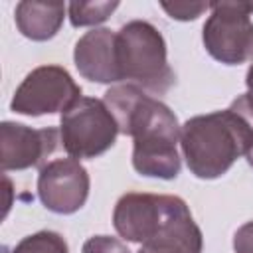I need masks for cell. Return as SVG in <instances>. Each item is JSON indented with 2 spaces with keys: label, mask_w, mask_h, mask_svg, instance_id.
<instances>
[{
  "label": "cell",
  "mask_w": 253,
  "mask_h": 253,
  "mask_svg": "<svg viewBox=\"0 0 253 253\" xmlns=\"http://www.w3.org/2000/svg\"><path fill=\"white\" fill-rule=\"evenodd\" d=\"M105 105L119 132L134 140L132 166L140 176L172 180L180 174L176 144L180 130L176 115L158 99L132 83H121L105 93Z\"/></svg>",
  "instance_id": "1"
},
{
  "label": "cell",
  "mask_w": 253,
  "mask_h": 253,
  "mask_svg": "<svg viewBox=\"0 0 253 253\" xmlns=\"http://www.w3.org/2000/svg\"><path fill=\"white\" fill-rule=\"evenodd\" d=\"M113 225L123 239L132 243L174 241L190 253H202V231L188 204L178 196L128 192L115 206Z\"/></svg>",
  "instance_id": "2"
},
{
  "label": "cell",
  "mask_w": 253,
  "mask_h": 253,
  "mask_svg": "<svg viewBox=\"0 0 253 253\" xmlns=\"http://www.w3.org/2000/svg\"><path fill=\"white\" fill-rule=\"evenodd\" d=\"M180 144L190 172L202 180H213L253 148V136L227 107L188 119L180 130Z\"/></svg>",
  "instance_id": "3"
},
{
  "label": "cell",
  "mask_w": 253,
  "mask_h": 253,
  "mask_svg": "<svg viewBox=\"0 0 253 253\" xmlns=\"http://www.w3.org/2000/svg\"><path fill=\"white\" fill-rule=\"evenodd\" d=\"M117 65L121 81L154 95L166 93L176 81L162 34L144 20H132L117 32Z\"/></svg>",
  "instance_id": "4"
},
{
  "label": "cell",
  "mask_w": 253,
  "mask_h": 253,
  "mask_svg": "<svg viewBox=\"0 0 253 253\" xmlns=\"http://www.w3.org/2000/svg\"><path fill=\"white\" fill-rule=\"evenodd\" d=\"M117 134V121L101 99L81 97L61 115L59 138L71 158H95L107 152Z\"/></svg>",
  "instance_id": "5"
},
{
  "label": "cell",
  "mask_w": 253,
  "mask_h": 253,
  "mask_svg": "<svg viewBox=\"0 0 253 253\" xmlns=\"http://www.w3.org/2000/svg\"><path fill=\"white\" fill-rule=\"evenodd\" d=\"M210 8L211 14L202 32L206 51L225 65H239L253 59L249 2H213Z\"/></svg>",
  "instance_id": "6"
},
{
  "label": "cell",
  "mask_w": 253,
  "mask_h": 253,
  "mask_svg": "<svg viewBox=\"0 0 253 253\" xmlns=\"http://www.w3.org/2000/svg\"><path fill=\"white\" fill-rule=\"evenodd\" d=\"M81 99V87L61 65H40L32 69L16 89L10 109L18 115L40 117L65 113Z\"/></svg>",
  "instance_id": "7"
},
{
  "label": "cell",
  "mask_w": 253,
  "mask_h": 253,
  "mask_svg": "<svg viewBox=\"0 0 253 253\" xmlns=\"http://www.w3.org/2000/svg\"><path fill=\"white\" fill-rule=\"evenodd\" d=\"M89 174L77 158H55L40 168L38 196L53 213L79 211L89 196Z\"/></svg>",
  "instance_id": "8"
},
{
  "label": "cell",
  "mask_w": 253,
  "mask_h": 253,
  "mask_svg": "<svg viewBox=\"0 0 253 253\" xmlns=\"http://www.w3.org/2000/svg\"><path fill=\"white\" fill-rule=\"evenodd\" d=\"M59 130L53 126L32 128L20 123L4 121L0 125V164L2 170H26L43 166L47 156L57 148Z\"/></svg>",
  "instance_id": "9"
},
{
  "label": "cell",
  "mask_w": 253,
  "mask_h": 253,
  "mask_svg": "<svg viewBox=\"0 0 253 253\" xmlns=\"http://www.w3.org/2000/svg\"><path fill=\"white\" fill-rule=\"evenodd\" d=\"M77 71L95 83H119L121 73L117 65V32L109 28H95L83 34L73 49Z\"/></svg>",
  "instance_id": "10"
},
{
  "label": "cell",
  "mask_w": 253,
  "mask_h": 253,
  "mask_svg": "<svg viewBox=\"0 0 253 253\" xmlns=\"http://www.w3.org/2000/svg\"><path fill=\"white\" fill-rule=\"evenodd\" d=\"M65 18V4L61 2H30L24 0L16 6L14 20L22 36L34 42L51 40Z\"/></svg>",
  "instance_id": "11"
},
{
  "label": "cell",
  "mask_w": 253,
  "mask_h": 253,
  "mask_svg": "<svg viewBox=\"0 0 253 253\" xmlns=\"http://www.w3.org/2000/svg\"><path fill=\"white\" fill-rule=\"evenodd\" d=\"M117 8L119 2H71L67 6V12L71 24L75 28H83L105 22Z\"/></svg>",
  "instance_id": "12"
},
{
  "label": "cell",
  "mask_w": 253,
  "mask_h": 253,
  "mask_svg": "<svg viewBox=\"0 0 253 253\" xmlns=\"http://www.w3.org/2000/svg\"><path fill=\"white\" fill-rule=\"evenodd\" d=\"M12 253H69L65 239L55 231H38L24 237Z\"/></svg>",
  "instance_id": "13"
},
{
  "label": "cell",
  "mask_w": 253,
  "mask_h": 253,
  "mask_svg": "<svg viewBox=\"0 0 253 253\" xmlns=\"http://www.w3.org/2000/svg\"><path fill=\"white\" fill-rule=\"evenodd\" d=\"M162 10L174 18V20H182V22H188V20H196L198 16H202L210 4L208 2H174V4H168V2H162L160 4Z\"/></svg>",
  "instance_id": "14"
},
{
  "label": "cell",
  "mask_w": 253,
  "mask_h": 253,
  "mask_svg": "<svg viewBox=\"0 0 253 253\" xmlns=\"http://www.w3.org/2000/svg\"><path fill=\"white\" fill-rule=\"evenodd\" d=\"M81 253H130L128 247L111 235H95L83 243Z\"/></svg>",
  "instance_id": "15"
},
{
  "label": "cell",
  "mask_w": 253,
  "mask_h": 253,
  "mask_svg": "<svg viewBox=\"0 0 253 253\" xmlns=\"http://www.w3.org/2000/svg\"><path fill=\"white\" fill-rule=\"evenodd\" d=\"M229 109L247 125V128H249V132H251V136H253V95H251V93L239 95V97L229 105Z\"/></svg>",
  "instance_id": "16"
},
{
  "label": "cell",
  "mask_w": 253,
  "mask_h": 253,
  "mask_svg": "<svg viewBox=\"0 0 253 253\" xmlns=\"http://www.w3.org/2000/svg\"><path fill=\"white\" fill-rule=\"evenodd\" d=\"M235 253H253V221L243 223L233 235Z\"/></svg>",
  "instance_id": "17"
},
{
  "label": "cell",
  "mask_w": 253,
  "mask_h": 253,
  "mask_svg": "<svg viewBox=\"0 0 253 253\" xmlns=\"http://www.w3.org/2000/svg\"><path fill=\"white\" fill-rule=\"evenodd\" d=\"M138 253H190L184 245L174 243V241H152L140 245Z\"/></svg>",
  "instance_id": "18"
},
{
  "label": "cell",
  "mask_w": 253,
  "mask_h": 253,
  "mask_svg": "<svg viewBox=\"0 0 253 253\" xmlns=\"http://www.w3.org/2000/svg\"><path fill=\"white\" fill-rule=\"evenodd\" d=\"M245 85H247V93L253 95V63L247 69V77H245Z\"/></svg>",
  "instance_id": "19"
},
{
  "label": "cell",
  "mask_w": 253,
  "mask_h": 253,
  "mask_svg": "<svg viewBox=\"0 0 253 253\" xmlns=\"http://www.w3.org/2000/svg\"><path fill=\"white\" fill-rule=\"evenodd\" d=\"M245 158H247V162H249V166L253 168V148H251V150H249V152L245 154Z\"/></svg>",
  "instance_id": "20"
},
{
  "label": "cell",
  "mask_w": 253,
  "mask_h": 253,
  "mask_svg": "<svg viewBox=\"0 0 253 253\" xmlns=\"http://www.w3.org/2000/svg\"><path fill=\"white\" fill-rule=\"evenodd\" d=\"M249 8H251V12H253V4H249Z\"/></svg>",
  "instance_id": "21"
}]
</instances>
